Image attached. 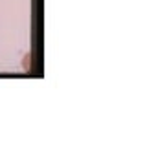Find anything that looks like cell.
Returning <instances> with one entry per match:
<instances>
[{
	"label": "cell",
	"mask_w": 147,
	"mask_h": 147,
	"mask_svg": "<svg viewBox=\"0 0 147 147\" xmlns=\"http://www.w3.org/2000/svg\"><path fill=\"white\" fill-rule=\"evenodd\" d=\"M22 66H24L26 72L31 68V53H26V55H24V63H22Z\"/></svg>",
	"instance_id": "obj_1"
}]
</instances>
